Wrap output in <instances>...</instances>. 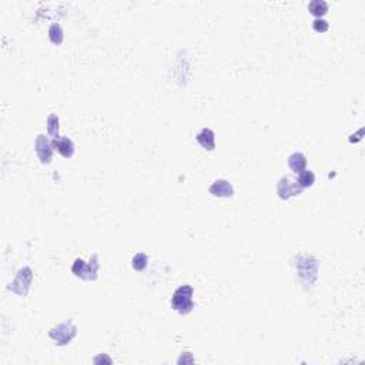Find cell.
Returning <instances> with one entry per match:
<instances>
[{"mask_svg": "<svg viewBox=\"0 0 365 365\" xmlns=\"http://www.w3.org/2000/svg\"><path fill=\"white\" fill-rule=\"evenodd\" d=\"M35 147H36V153H37V156H39L40 161H42L43 164L50 163V160H52V154H53V150H52L53 146H52V143L47 140V137H45L43 134L37 136Z\"/></svg>", "mask_w": 365, "mask_h": 365, "instance_id": "5b68a950", "label": "cell"}, {"mask_svg": "<svg viewBox=\"0 0 365 365\" xmlns=\"http://www.w3.org/2000/svg\"><path fill=\"white\" fill-rule=\"evenodd\" d=\"M312 27H314V30L315 32H318V33H324V32H327L328 30V22H325V20H322V19H315L314 22H312Z\"/></svg>", "mask_w": 365, "mask_h": 365, "instance_id": "9a60e30c", "label": "cell"}, {"mask_svg": "<svg viewBox=\"0 0 365 365\" xmlns=\"http://www.w3.org/2000/svg\"><path fill=\"white\" fill-rule=\"evenodd\" d=\"M193 294H194V290L191 285H181L178 287L177 290L174 291L173 298H171V305L173 308L178 312V314H183V315H187L188 312H191L194 304H193Z\"/></svg>", "mask_w": 365, "mask_h": 365, "instance_id": "6da1fadb", "label": "cell"}, {"mask_svg": "<svg viewBox=\"0 0 365 365\" xmlns=\"http://www.w3.org/2000/svg\"><path fill=\"white\" fill-rule=\"evenodd\" d=\"M197 142L200 143V146L204 147L205 150L215 149V136H214L213 130H210V129H203L197 134Z\"/></svg>", "mask_w": 365, "mask_h": 365, "instance_id": "ba28073f", "label": "cell"}, {"mask_svg": "<svg viewBox=\"0 0 365 365\" xmlns=\"http://www.w3.org/2000/svg\"><path fill=\"white\" fill-rule=\"evenodd\" d=\"M288 166L294 173H301L303 170H305L307 159L303 153H294L288 157Z\"/></svg>", "mask_w": 365, "mask_h": 365, "instance_id": "9c48e42d", "label": "cell"}, {"mask_svg": "<svg viewBox=\"0 0 365 365\" xmlns=\"http://www.w3.org/2000/svg\"><path fill=\"white\" fill-rule=\"evenodd\" d=\"M208 191L214 197H231L234 194V188L227 180H215Z\"/></svg>", "mask_w": 365, "mask_h": 365, "instance_id": "52a82bcc", "label": "cell"}, {"mask_svg": "<svg viewBox=\"0 0 365 365\" xmlns=\"http://www.w3.org/2000/svg\"><path fill=\"white\" fill-rule=\"evenodd\" d=\"M298 186L301 188H308L311 187L312 184L315 183V176L312 173L311 170H303L298 176V180H297Z\"/></svg>", "mask_w": 365, "mask_h": 365, "instance_id": "8fae6325", "label": "cell"}, {"mask_svg": "<svg viewBox=\"0 0 365 365\" xmlns=\"http://www.w3.org/2000/svg\"><path fill=\"white\" fill-rule=\"evenodd\" d=\"M47 133L53 139L59 137V117L56 114H50L47 118Z\"/></svg>", "mask_w": 365, "mask_h": 365, "instance_id": "4fadbf2b", "label": "cell"}, {"mask_svg": "<svg viewBox=\"0 0 365 365\" xmlns=\"http://www.w3.org/2000/svg\"><path fill=\"white\" fill-rule=\"evenodd\" d=\"M308 10H310L311 15L317 16V18H321V16L327 15V12H328V5H327V2H324V0H312V2L308 3Z\"/></svg>", "mask_w": 365, "mask_h": 365, "instance_id": "30bf717a", "label": "cell"}, {"mask_svg": "<svg viewBox=\"0 0 365 365\" xmlns=\"http://www.w3.org/2000/svg\"><path fill=\"white\" fill-rule=\"evenodd\" d=\"M97 270H98V263H97V256H93V261L90 260V263H84L81 259H77L74 261L71 271L73 274L77 277H80L83 280H96L97 277Z\"/></svg>", "mask_w": 365, "mask_h": 365, "instance_id": "7a4b0ae2", "label": "cell"}, {"mask_svg": "<svg viewBox=\"0 0 365 365\" xmlns=\"http://www.w3.org/2000/svg\"><path fill=\"white\" fill-rule=\"evenodd\" d=\"M49 37H50V40H52V43L53 45H60L63 42V30L62 27L59 26V25H52V27L49 29Z\"/></svg>", "mask_w": 365, "mask_h": 365, "instance_id": "7c38bea8", "label": "cell"}, {"mask_svg": "<svg viewBox=\"0 0 365 365\" xmlns=\"http://www.w3.org/2000/svg\"><path fill=\"white\" fill-rule=\"evenodd\" d=\"M301 191H303V188L298 186V183L290 177H283L278 181V186H277V193L283 200H287L293 196H298V194H301Z\"/></svg>", "mask_w": 365, "mask_h": 365, "instance_id": "277c9868", "label": "cell"}, {"mask_svg": "<svg viewBox=\"0 0 365 365\" xmlns=\"http://www.w3.org/2000/svg\"><path fill=\"white\" fill-rule=\"evenodd\" d=\"M147 263H149V257L144 254V253H139V254H136L133 257V261H132V264H133V268L136 271H143L144 268L147 267Z\"/></svg>", "mask_w": 365, "mask_h": 365, "instance_id": "5bb4252c", "label": "cell"}, {"mask_svg": "<svg viewBox=\"0 0 365 365\" xmlns=\"http://www.w3.org/2000/svg\"><path fill=\"white\" fill-rule=\"evenodd\" d=\"M76 327L73 325V322L71 321H66V322H62V324H59L57 327H54L50 330L49 332V335H50V338L54 339L59 345H66V344H69L71 339L74 338V335H76Z\"/></svg>", "mask_w": 365, "mask_h": 365, "instance_id": "3957f363", "label": "cell"}, {"mask_svg": "<svg viewBox=\"0 0 365 365\" xmlns=\"http://www.w3.org/2000/svg\"><path fill=\"white\" fill-rule=\"evenodd\" d=\"M52 146L54 150H57L66 159H69L74 154V144L69 137H56L52 142Z\"/></svg>", "mask_w": 365, "mask_h": 365, "instance_id": "8992f818", "label": "cell"}]
</instances>
